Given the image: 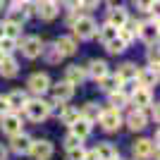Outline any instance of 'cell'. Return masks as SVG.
Returning a JSON list of instances; mask_svg holds the SVG:
<instances>
[{
    "label": "cell",
    "instance_id": "obj_1",
    "mask_svg": "<svg viewBox=\"0 0 160 160\" xmlns=\"http://www.w3.org/2000/svg\"><path fill=\"white\" fill-rule=\"evenodd\" d=\"M69 29H72V36L77 41H91L96 36L98 22H96L88 12H79L72 22H69Z\"/></svg>",
    "mask_w": 160,
    "mask_h": 160
},
{
    "label": "cell",
    "instance_id": "obj_2",
    "mask_svg": "<svg viewBox=\"0 0 160 160\" xmlns=\"http://www.w3.org/2000/svg\"><path fill=\"white\" fill-rule=\"evenodd\" d=\"M24 115H27L31 122H43V120L50 117V105H48V100H43L41 96L29 98L27 105H24Z\"/></svg>",
    "mask_w": 160,
    "mask_h": 160
},
{
    "label": "cell",
    "instance_id": "obj_3",
    "mask_svg": "<svg viewBox=\"0 0 160 160\" xmlns=\"http://www.w3.org/2000/svg\"><path fill=\"white\" fill-rule=\"evenodd\" d=\"M98 124H100L103 132L112 134V132H120L122 129L124 117H122V112L117 108H103V112H100V117H98Z\"/></svg>",
    "mask_w": 160,
    "mask_h": 160
},
{
    "label": "cell",
    "instance_id": "obj_4",
    "mask_svg": "<svg viewBox=\"0 0 160 160\" xmlns=\"http://www.w3.org/2000/svg\"><path fill=\"white\" fill-rule=\"evenodd\" d=\"M132 155L134 160H158V143L153 139H136L132 143Z\"/></svg>",
    "mask_w": 160,
    "mask_h": 160
},
{
    "label": "cell",
    "instance_id": "obj_5",
    "mask_svg": "<svg viewBox=\"0 0 160 160\" xmlns=\"http://www.w3.org/2000/svg\"><path fill=\"white\" fill-rule=\"evenodd\" d=\"M60 14V2L58 0H38L33 2V17H38L41 22H53Z\"/></svg>",
    "mask_w": 160,
    "mask_h": 160
},
{
    "label": "cell",
    "instance_id": "obj_6",
    "mask_svg": "<svg viewBox=\"0 0 160 160\" xmlns=\"http://www.w3.org/2000/svg\"><path fill=\"white\" fill-rule=\"evenodd\" d=\"M50 84H53V81H50V77H48L46 72H33L27 79V91L33 93V96H43V93H48Z\"/></svg>",
    "mask_w": 160,
    "mask_h": 160
},
{
    "label": "cell",
    "instance_id": "obj_7",
    "mask_svg": "<svg viewBox=\"0 0 160 160\" xmlns=\"http://www.w3.org/2000/svg\"><path fill=\"white\" fill-rule=\"evenodd\" d=\"M22 55L27 58V60H36V58H41V50H43V38L41 36H36V33H31V36H24L22 38Z\"/></svg>",
    "mask_w": 160,
    "mask_h": 160
},
{
    "label": "cell",
    "instance_id": "obj_8",
    "mask_svg": "<svg viewBox=\"0 0 160 160\" xmlns=\"http://www.w3.org/2000/svg\"><path fill=\"white\" fill-rule=\"evenodd\" d=\"M55 153V146L53 141L48 139H38V141H31V148H29V155L33 160H50Z\"/></svg>",
    "mask_w": 160,
    "mask_h": 160
},
{
    "label": "cell",
    "instance_id": "obj_9",
    "mask_svg": "<svg viewBox=\"0 0 160 160\" xmlns=\"http://www.w3.org/2000/svg\"><path fill=\"white\" fill-rule=\"evenodd\" d=\"M124 124L129 127V132H143L148 127V115L146 110H139V108H132L124 117Z\"/></svg>",
    "mask_w": 160,
    "mask_h": 160
},
{
    "label": "cell",
    "instance_id": "obj_10",
    "mask_svg": "<svg viewBox=\"0 0 160 160\" xmlns=\"http://www.w3.org/2000/svg\"><path fill=\"white\" fill-rule=\"evenodd\" d=\"M31 136L24 132L19 134H12L10 136V146H7V151H12L14 155H29V148H31Z\"/></svg>",
    "mask_w": 160,
    "mask_h": 160
},
{
    "label": "cell",
    "instance_id": "obj_11",
    "mask_svg": "<svg viewBox=\"0 0 160 160\" xmlns=\"http://www.w3.org/2000/svg\"><path fill=\"white\" fill-rule=\"evenodd\" d=\"M22 115L19 112H5L2 117H0V129H2V134H7V136H12V134H19L22 132Z\"/></svg>",
    "mask_w": 160,
    "mask_h": 160
},
{
    "label": "cell",
    "instance_id": "obj_12",
    "mask_svg": "<svg viewBox=\"0 0 160 160\" xmlns=\"http://www.w3.org/2000/svg\"><path fill=\"white\" fill-rule=\"evenodd\" d=\"M160 74H158V65H146L141 67L139 72H136V81H139V86H146V88H153L158 84Z\"/></svg>",
    "mask_w": 160,
    "mask_h": 160
},
{
    "label": "cell",
    "instance_id": "obj_13",
    "mask_svg": "<svg viewBox=\"0 0 160 160\" xmlns=\"http://www.w3.org/2000/svg\"><path fill=\"white\" fill-rule=\"evenodd\" d=\"M151 103H153V93H151V88H146V86H139L132 96H129V105L139 108V110H148Z\"/></svg>",
    "mask_w": 160,
    "mask_h": 160
},
{
    "label": "cell",
    "instance_id": "obj_14",
    "mask_svg": "<svg viewBox=\"0 0 160 160\" xmlns=\"http://www.w3.org/2000/svg\"><path fill=\"white\" fill-rule=\"evenodd\" d=\"M136 38H141L146 46L151 43H158V22L153 19H146L139 24V33H136Z\"/></svg>",
    "mask_w": 160,
    "mask_h": 160
},
{
    "label": "cell",
    "instance_id": "obj_15",
    "mask_svg": "<svg viewBox=\"0 0 160 160\" xmlns=\"http://www.w3.org/2000/svg\"><path fill=\"white\" fill-rule=\"evenodd\" d=\"M48 91H53V98L60 100V103H69V100L74 98V86L69 84V81H55V84H50V88Z\"/></svg>",
    "mask_w": 160,
    "mask_h": 160
},
{
    "label": "cell",
    "instance_id": "obj_16",
    "mask_svg": "<svg viewBox=\"0 0 160 160\" xmlns=\"http://www.w3.org/2000/svg\"><path fill=\"white\" fill-rule=\"evenodd\" d=\"M19 74V62L14 55H0V77L2 79H14Z\"/></svg>",
    "mask_w": 160,
    "mask_h": 160
},
{
    "label": "cell",
    "instance_id": "obj_17",
    "mask_svg": "<svg viewBox=\"0 0 160 160\" xmlns=\"http://www.w3.org/2000/svg\"><path fill=\"white\" fill-rule=\"evenodd\" d=\"M5 98H7V105H10V110H12V112H22V110H24V105H27V100H29V91L14 88V91H10Z\"/></svg>",
    "mask_w": 160,
    "mask_h": 160
},
{
    "label": "cell",
    "instance_id": "obj_18",
    "mask_svg": "<svg viewBox=\"0 0 160 160\" xmlns=\"http://www.w3.org/2000/svg\"><path fill=\"white\" fill-rule=\"evenodd\" d=\"M86 79H88V77H86V67H81V65H69V67H65V81H69L74 88L81 86Z\"/></svg>",
    "mask_w": 160,
    "mask_h": 160
},
{
    "label": "cell",
    "instance_id": "obj_19",
    "mask_svg": "<svg viewBox=\"0 0 160 160\" xmlns=\"http://www.w3.org/2000/svg\"><path fill=\"white\" fill-rule=\"evenodd\" d=\"M53 43L58 46V50H60L65 58H69V55H74L77 50H79V41L74 38L72 33H69V36H58Z\"/></svg>",
    "mask_w": 160,
    "mask_h": 160
},
{
    "label": "cell",
    "instance_id": "obj_20",
    "mask_svg": "<svg viewBox=\"0 0 160 160\" xmlns=\"http://www.w3.org/2000/svg\"><path fill=\"white\" fill-rule=\"evenodd\" d=\"M127 19H129V10H127L124 5L110 7V10H108V14H105V22H108V24H112V27H117V29H120Z\"/></svg>",
    "mask_w": 160,
    "mask_h": 160
},
{
    "label": "cell",
    "instance_id": "obj_21",
    "mask_svg": "<svg viewBox=\"0 0 160 160\" xmlns=\"http://www.w3.org/2000/svg\"><path fill=\"white\" fill-rule=\"evenodd\" d=\"M108 72H110V65H108L105 60H98V58L88 60V65H86V77H91L93 81H98L100 77H105Z\"/></svg>",
    "mask_w": 160,
    "mask_h": 160
},
{
    "label": "cell",
    "instance_id": "obj_22",
    "mask_svg": "<svg viewBox=\"0 0 160 160\" xmlns=\"http://www.w3.org/2000/svg\"><path fill=\"white\" fill-rule=\"evenodd\" d=\"M69 132L77 134V136L84 141V139H88V136H91V132H93V124H91L88 120H84V117H79L74 124H69Z\"/></svg>",
    "mask_w": 160,
    "mask_h": 160
},
{
    "label": "cell",
    "instance_id": "obj_23",
    "mask_svg": "<svg viewBox=\"0 0 160 160\" xmlns=\"http://www.w3.org/2000/svg\"><path fill=\"white\" fill-rule=\"evenodd\" d=\"M41 55L46 58L48 65H60V62L65 60V55L58 50V46H55V43H48V46L43 43V50H41Z\"/></svg>",
    "mask_w": 160,
    "mask_h": 160
},
{
    "label": "cell",
    "instance_id": "obj_24",
    "mask_svg": "<svg viewBox=\"0 0 160 160\" xmlns=\"http://www.w3.org/2000/svg\"><path fill=\"white\" fill-rule=\"evenodd\" d=\"M79 112H81V117H84V120H88L91 124H96V122H98V117H100V112H103V108H100L96 100H88V103L81 108Z\"/></svg>",
    "mask_w": 160,
    "mask_h": 160
},
{
    "label": "cell",
    "instance_id": "obj_25",
    "mask_svg": "<svg viewBox=\"0 0 160 160\" xmlns=\"http://www.w3.org/2000/svg\"><path fill=\"white\" fill-rule=\"evenodd\" d=\"M120 86H122V79L117 77V74H112V72H108L105 77L98 79V88L105 91V93H110V91H115V88H120Z\"/></svg>",
    "mask_w": 160,
    "mask_h": 160
},
{
    "label": "cell",
    "instance_id": "obj_26",
    "mask_svg": "<svg viewBox=\"0 0 160 160\" xmlns=\"http://www.w3.org/2000/svg\"><path fill=\"white\" fill-rule=\"evenodd\" d=\"M93 151H96V155H98V160H112L115 155H120V151H117L110 141H100Z\"/></svg>",
    "mask_w": 160,
    "mask_h": 160
},
{
    "label": "cell",
    "instance_id": "obj_27",
    "mask_svg": "<svg viewBox=\"0 0 160 160\" xmlns=\"http://www.w3.org/2000/svg\"><path fill=\"white\" fill-rule=\"evenodd\" d=\"M108 100H110V108H117V110H122L124 105H129V96L124 93L122 88L110 91V93H108Z\"/></svg>",
    "mask_w": 160,
    "mask_h": 160
},
{
    "label": "cell",
    "instance_id": "obj_28",
    "mask_svg": "<svg viewBox=\"0 0 160 160\" xmlns=\"http://www.w3.org/2000/svg\"><path fill=\"white\" fill-rule=\"evenodd\" d=\"M58 117H60L62 124L69 127V124H74V122L81 117V112H79V108H74V105H65V108H62V112L58 115Z\"/></svg>",
    "mask_w": 160,
    "mask_h": 160
},
{
    "label": "cell",
    "instance_id": "obj_29",
    "mask_svg": "<svg viewBox=\"0 0 160 160\" xmlns=\"http://www.w3.org/2000/svg\"><path fill=\"white\" fill-rule=\"evenodd\" d=\"M115 36H117V27H112V24H100L98 29H96V36L93 38H98L100 43H108V41L110 38H115Z\"/></svg>",
    "mask_w": 160,
    "mask_h": 160
},
{
    "label": "cell",
    "instance_id": "obj_30",
    "mask_svg": "<svg viewBox=\"0 0 160 160\" xmlns=\"http://www.w3.org/2000/svg\"><path fill=\"white\" fill-rule=\"evenodd\" d=\"M103 46H105V50H108L110 55H122V53H124V50L129 48L127 43H124V41L120 38V36H115V38H110L108 43H103Z\"/></svg>",
    "mask_w": 160,
    "mask_h": 160
},
{
    "label": "cell",
    "instance_id": "obj_31",
    "mask_svg": "<svg viewBox=\"0 0 160 160\" xmlns=\"http://www.w3.org/2000/svg\"><path fill=\"white\" fill-rule=\"evenodd\" d=\"M136 72H139V67L134 65V62H124V65L117 67V77H120L122 81H127V79H136Z\"/></svg>",
    "mask_w": 160,
    "mask_h": 160
},
{
    "label": "cell",
    "instance_id": "obj_32",
    "mask_svg": "<svg viewBox=\"0 0 160 160\" xmlns=\"http://www.w3.org/2000/svg\"><path fill=\"white\" fill-rule=\"evenodd\" d=\"M132 2H134V7H136L139 12H143V14L158 12V0H132Z\"/></svg>",
    "mask_w": 160,
    "mask_h": 160
},
{
    "label": "cell",
    "instance_id": "obj_33",
    "mask_svg": "<svg viewBox=\"0 0 160 160\" xmlns=\"http://www.w3.org/2000/svg\"><path fill=\"white\" fill-rule=\"evenodd\" d=\"M2 29H5V36H7V38H14V41L22 38V24H14V22L2 19Z\"/></svg>",
    "mask_w": 160,
    "mask_h": 160
},
{
    "label": "cell",
    "instance_id": "obj_34",
    "mask_svg": "<svg viewBox=\"0 0 160 160\" xmlns=\"http://www.w3.org/2000/svg\"><path fill=\"white\" fill-rule=\"evenodd\" d=\"M17 46H19V41L2 36V38H0V55H12L14 50H17Z\"/></svg>",
    "mask_w": 160,
    "mask_h": 160
},
{
    "label": "cell",
    "instance_id": "obj_35",
    "mask_svg": "<svg viewBox=\"0 0 160 160\" xmlns=\"http://www.w3.org/2000/svg\"><path fill=\"white\" fill-rule=\"evenodd\" d=\"M62 146H65V151H69V148H74V146H81V139L77 136V134L67 132V136L62 139Z\"/></svg>",
    "mask_w": 160,
    "mask_h": 160
},
{
    "label": "cell",
    "instance_id": "obj_36",
    "mask_svg": "<svg viewBox=\"0 0 160 160\" xmlns=\"http://www.w3.org/2000/svg\"><path fill=\"white\" fill-rule=\"evenodd\" d=\"M146 60L148 65H158L160 58H158V43H151V46L146 48Z\"/></svg>",
    "mask_w": 160,
    "mask_h": 160
},
{
    "label": "cell",
    "instance_id": "obj_37",
    "mask_svg": "<svg viewBox=\"0 0 160 160\" xmlns=\"http://www.w3.org/2000/svg\"><path fill=\"white\" fill-rule=\"evenodd\" d=\"M84 153H86L84 143H81V146H74V148L67 151V160H84Z\"/></svg>",
    "mask_w": 160,
    "mask_h": 160
},
{
    "label": "cell",
    "instance_id": "obj_38",
    "mask_svg": "<svg viewBox=\"0 0 160 160\" xmlns=\"http://www.w3.org/2000/svg\"><path fill=\"white\" fill-rule=\"evenodd\" d=\"M98 2H100V0H79V10L91 14L93 10H98Z\"/></svg>",
    "mask_w": 160,
    "mask_h": 160
},
{
    "label": "cell",
    "instance_id": "obj_39",
    "mask_svg": "<svg viewBox=\"0 0 160 160\" xmlns=\"http://www.w3.org/2000/svg\"><path fill=\"white\" fill-rule=\"evenodd\" d=\"M120 88H122L127 96H132L134 91L139 88V81H136V79H127V81H122V86H120Z\"/></svg>",
    "mask_w": 160,
    "mask_h": 160
},
{
    "label": "cell",
    "instance_id": "obj_40",
    "mask_svg": "<svg viewBox=\"0 0 160 160\" xmlns=\"http://www.w3.org/2000/svg\"><path fill=\"white\" fill-rule=\"evenodd\" d=\"M146 115H148V120H153L155 124H158V120H160V105H158V103H151V108L146 110Z\"/></svg>",
    "mask_w": 160,
    "mask_h": 160
},
{
    "label": "cell",
    "instance_id": "obj_41",
    "mask_svg": "<svg viewBox=\"0 0 160 160\" xmlns=\"http://www.w3.org/2000/svg\"><path fill=\"white\" fill-rule=\"evenodd\" d=\"M65 10H79V0H58Z\"/></svg>",
    "mask_w": 160,
    "mask_h": 160
},
{
    "label": "cell",
    "instance_id": "obj_42",
    "mask_svg": "<svg viewBox=\"0 0 160 160\" xmlns=\"http://www.w3.org/2000/svg\"><path fill=\"white\" fill-rule=\"evenodd\" d=\"M5 112H10V105H7V98H5V96H0V117H2Z\"/></svg>",
    "mask_w": 160,
    "mask_h": 160
},
{
    "label": "cell",
    "instance_id": "obj_43",
    "mask_svg": "<svg viewBox=\"0 0 160 160\" xmlns=\"http://www.w3.org/2000/svg\"><path fill=\"white\" fill-rule=\"evenodd\" d=\"M84 160H98V155H96V151H93V148L84 153Z\"/></svg>",
    "mask_w": 160,
    "mask_h": 160
},
{
    "label": "cell",
    "instance_id": "obj_44",
    "mask_svg": "<svg viewBox=\"0 0 160 160\" xmlns=\"http://www.w3.org/2000/svg\"><path fill=\"white\" fill-rule=\"evenodd\" d=\"M7 155H10L7 146H2V143H0V160H7Z\"/></svg>",
    "mask_w": 160,
    "mask_h": 160
},
{
    "label": "cell",
    "instance_id": "obj_45",
    "mask_svg": "<svg viewBox=\"0 0 160 160\" xmlns=\"http://www.w3.org/2000/svg\"><path fill=\"white\" fill-rule=\"evenodd\" d=\"M2 36H5V29H2V22H0V38H2Z\"/></svg>",
    "mask_w": 160,
    "mask_h": 160
},
{
    "label": "cell",
    "instance_id": "obj_46",
    "mask_svg": "<svg viewBox=\"0 0 160 160\" xmlns=\"http://www.w3.org/2000/svg\"><path fill=\"white\" fill-rule=\"evenodd\" d=\"M2 5H5V0H0V12H2Z\"/></svg>",
    "mask_w": 160,
    "mask_h": 160
},
{
    "label": "cell",
    "instance_id": "obj_47",
    "mask_svg": "<svg viewBox=\"0 0 160 160\" xmlns=\"http://www.w3.org/2000/svg\"><path fill=\"white\" fill-rule=\"evenodd\" d=\"M27 2H31V5H33V2H38V0H27Z\"/></svg>",
    "mask_w": 160,
    "mask_h": 160
},
{
    "label": "cell",
    "instance_id": "obj_48",
    "mask_svg": "<svg viewBox=\"0 0 160 160\" xmlns=\"http://www.w3.org/2000/svg\"><path fill=\"white\" fill-rule=\"evenodd\" d=\"M108 2H117V0H108Z\"/></svg>",
    "mask_w": 160,
    "mask_h": 160
},
{
    "label": "cell",
    "instance_id": "obj_49",
    "mask_svg": "<svg viewBox=\"0 0 160 160\" xmlns=\"http://www.w3.org/2000/svg\"><path fill=\"white\" fill-rule=\"evenodd\" d=\"M12 2H22V0H12Z\"/></svg>",
    "mask_w": 160,
    "mask_h": 160
}]
</instances>
